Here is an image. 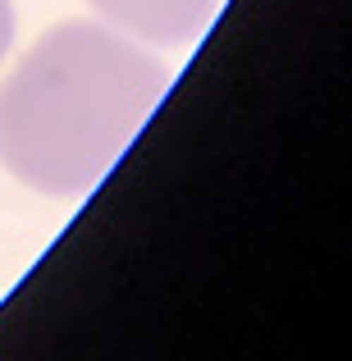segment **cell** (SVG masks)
Listing matches in <instances>:
<instances>
[{"label":"cell","instance_id":"cell-2","mask_svg":"<svg viewBox=\"0 0 352 361\" xmlns=\"http://www.w3.org/2000/svg\"><path fill=\"white\" fill-rule=\"evenodd\" d=\"M87 5L128 37H142V42L156 46H178L193 42L211 23L220 0H87Z\"/></svg>","mask_w":352,"mask_h":361},{"label":"cell","instance_id":"cell-1","mask_svg":"<svg viewBox=\"0 0 352 361\" xmlns=\"http://www.w3.org/2000/svg\"><path fill=\"white\" fill-rule=\"evenodd\" d=\"M165 87V64L115 27L55 23L0 82V160L37 192L78 197L110 174Z\"/></svg>","mask_w":352,"mask_h":361},{"label":"cell","instance_id":"cell-3","mask_svg":"<svg viewBox=\"0 0 352 361\" xmlns=\"http://www.w3.org/2000/svg\"><path fill=\"white\" fill-rule=\"evenodd\" d=\"M9 37H14V9H9V0H0V55L9 51Z\"/></svg>","mask_w":352,"mask_h":361}]
</instances>
